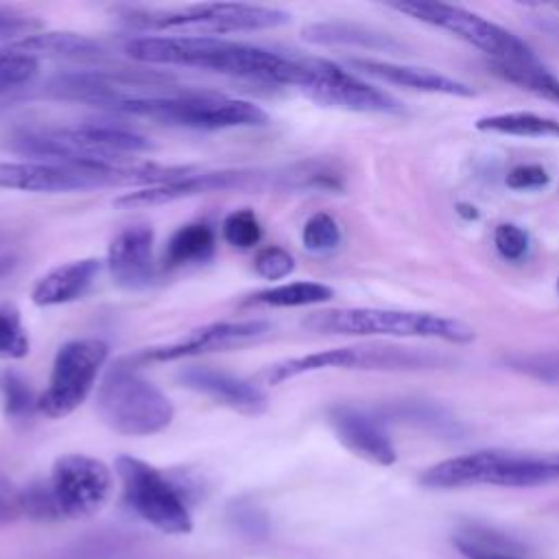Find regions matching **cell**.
<instances>
[{"instance_id": "obj_3", "label": "cell", "mask_w": 559, "mask_h": 559, "mask_svg": "<svg viewBox=\"0 0 559 559\" xmlns=\"http://www.w3.org/2000/svg\"><path fill=\"white\" fill-rule=\"evenodd\" d=\"M105 109L194 131L251 129L269 124V114L260 105L214 92L133 94L116 98Z\"/></svg>"}, {"instance_id": "obj_38", "label": "cell", "mask_w": 559, "mask_h": 559, "mask_svg": "<svg viewBox=\"0 0 559 559\" xmlns=\"http://www.w3.org/2000/svg\"><path fill=\"white\" fill-rule=\"evenodd\" d=\"M454 546L467 559H522L515 552H511L509 548H502L498 544H487L485 537L461 535L454 539Z\"/></svg>"}, {"instance_id": "obj_27", "label": "cell", "mask_w": 559, "mask_h": 559, "mask_svg": "<svg viewBox=\"0 0 559 559\" xmlns=\"http://www.w3.org/2000/svg\"><path fill=\"white\" fill-rule=\"evenodd\" d=\"M37 395L31 382L15 369H0V415L9 421L24 424L37 413Z\"/></svg>"}, {"instance_id": "obj_40", "label": "cell", "mask_w": 559, "mask_h": 559, "mask_svg": "<svg viewBox=\"0 0 559 559\" xmlns=\"http://www.w3.org/2000/svg\"><path fill=\"white\" fill-rule=\"evenodd\" d=\"M231 520L247 535H255V533L266 531L264 515L251 502H234L231 504Z\"/></svg>"}, {"instance_id": "obj_11", "label": "cell", "mask_w": 559, "mask_h": 559, "mask_svg": "<svg viewBox=\"0 0 559 559\" xmlns=\"http://www.w3.org/2000/svg\"><path fill=\"white\" fill-rule=\"evenodd\" d=\"M231 190H251V192H273V168H221V170H192L186 177H179L168 183L140 188L122 192L111 201L118 210H142L175 203L181 199L203 197L212 192H231Z\"/></svg>"}, {"instance_id": "obj_1", "label": "cell", "mask_w": 559, "mask_h": 559, "mask_svg": "<svg viewBox=\"0 0 559 559\" xmlns=\"http://www.w3.org/2000/svg\"><path fill=\"white\" fill-rule=\"evenodd\" d=\"M124 55L146 66H179L223 76L301 90L312 70V57L284 55L258 44L201 35L129 37Z\"/></svg>"}, {"instance_id": "obj_13", "label": "cell", "mask_w": 559, "mask_h": 559, "mask_svg": "<svg viewBox=\"0 0 559 559\" xmlns=\"http://www.w3.org/2000/svg\"><path fill=\"white\" fill-rule=\"evenodd\" d=\"M48 480L63 518L94 515L111 493V469L100 459L81 452L55 459Z\"/></svg>"}, {"instance_id": "obj_33", "label": "cell", "mask_w": 559, "mask_h": 559, "mask_svg": "<svg viewBox=\"0 0 559 559\" xmlns=\"http://www.w3.org/2000/svg\"><path fill=\"white\" fill-rule=\"evenodd\" d=\"M341 225L328 212H314L301 227V245L310 253H328L341 245Z\"/></svg>"}, {"instance_id": "obj_20", "label": "cell", "mask_w": 559, "mask_h": 559, "mask_svg": "<svg viewBox=\"0 0 559 559\" xmlns=\"http://www.w3.org/2000/svg\"><path fill=\"white\" fill-rule=\"evenodd\" d=\"M103 269L98 258H79L44 273L31 288V301L41 308L63 306L81 299Z\"/></svg>"}, {"instance_id": "obj_31", "label": "cell", "mask_w": 559, "mask_h": 559, "mask_svg": "<svg viewBox=\"0 0 559 559\" xmlns=\"http://www.w3.org/2000/svg\"><path fill=\"white\" fill-rule=\"evenodd\" d=\"M221 236L234 249H253L262 240V223L251 207H238L223 218Z\"/></svg>"}, {"instance_id": "obj_26", "label": "cell", "mask_w": 559, "mask_h": 559, "mask_svg": "<svg viewBox=\"0 0 559 559\" xmlns=\"http://www.w3.org/2000/svg\"><path fill=\"white\" fill-rule=\"evenodd\" d=\"M478 131L522 135V138H555L559 140V120L539 116L533 111H507L491 114L476 120Z\"/></svg>"}, {"instance_id": "obj_8", "label": "cell", "mask_w": 559, "mask_h": 559, "mask_svg": "<svg viewBox=\"0 0 559 559\" xmlns=\"http://www.w3.org/2000/svg\"><path fill=\"white\" fill-rule=\"evenodd\" d=\"M386 7L456 35L459 39L487 52L491 57V61H504V63H535L537 61V57L533 55L528 44H524L518 35H513L504 26H500L474 11H467L463 7L445 4V2H426V0L389 2Z\"/></svg>"}, {"instance_id": "obj_18", "label": "cell", "mask_w": 559, "mask_h": 559, "mask_svg": "<svg viewBox=\"0 0 559 559\" xmlns=\"http://www.w3.org/2000/svg\"><path fill=\"white\" fill-rule=\"evenodd\" d=\"M153 240L148 225H129L118 231L105 255V266L116 286L124 290H142L153 282Z\"/></svg>"}, {"instance_id": "obj_2", "label": "cell", "mask_w": 559, "mask_h": 559, "mask_svg": "<svg viewBox=\"0 0 559 559\" xmlns=\"http://www.w3.org/2000/svg\"><path fill=\"white\" fill-rule=\"evenodd\" d=\"M116 20L129 31L221 37L286 26L290 13L277 7L247 2H199L183 7H116Z\"/></svg>"}, {"instance_id": "obj_28", "label": "cell", "mask_w": 559, "mask_h": 559, "mask_svg": "<svg viewBox=\"0 0 559 559\" xmlns=\"http://www.w3.org/2000/svg\"><path fill=\"white\" fill-rule=\"evenodd\" d=\"M491 68L498 76H502L509 83H515L537 96H544L548 100L559 103V79L552 76L539 61L535 63H504V61H491Z\"/></svg>"}, {"instance_id": "obj_43", "label": "cell", "mask_w": 559, "mask_h": 559, "mask_svg": "<svg viewBox=\"0 0 559 559\" xmlns=\"http://www.w3.org/2000/svg\"><path fill=\"white\" fill-rule=\"evenodd\" d=\"M557 293H559V282H557Z\"/></svg>"}, {"instance_id": "obj_37", "label": "cell", "mask_w": 559, "mask_h": 559, "mask_svg": "<svg viewBox=\"0 0 559 559\" xmlns=\"http://www.w3.org/2000/svg\"><path fill=\"white\" fill-rule=\"evenodd\" d=\"M528 234L515 223H500L493 229V245L504 260L518 262L528 251Z\"/></svg>"}, {"instance_id": "obj_32", "label": "cell", "mask_w": 559, "mask_h": 559, "mask_svg": "<svg viewBox=\"0 0 559 559\" xmlns=\"http://www.w3.org/2000/svg\"><path fill=\"white\" fill-rule=\"evenodd\" d=\"M20 509L22 515L35 520V522H55L63 518L57 498L52 493L50 480H31L26 487L20 489Z\"/></svg>"}, {"instance_id": "obj_34", "label": "cell", "mask_w": 559, "mask_h": 559, "mask_svg": "<svg viewBox=\"0 0 559 559\" xmlns=\"http://www.w3.org/2000/svg\"><path fill=\"white\" fill-rule=\"evenodd\" d=\"M41 31H46V22L39 15L0 4V41L2 44L13 46Z\"/></svg>"}, {"instance_id": "obj_15", "label": "cell", "mask_w": 559, "mask_h": 559, "mask_svg": "<svg viewBox=\"0 0 559 559\" xmlns=\"http://www.w3.org/2000/svg\"><path fill=\"white\" fill-rule=\"evenodd\" d=\"M0 188L35 192V194H66V192H87L98 188H118L114 177L96 175L87 170H76L70 166L20 159L0 162Z\"/></svg>"}, {"instance_id": "obj_36", "label": "cell", "mask_w": 559, "mask_h": 559, "mask_svg": "<svg viewBox=\"0 0 559 559\" xmlns=\"http://www.w3.org/2000/svg\"><path fill=\"white\" fill-rule=\"evenodd\" d=\"M507 362L511 369L522 371L535 380L559 382V354H518Z\"/></svg>"}, {"instance_id": "obj_41", "label": "cell", "mask_w": 559, "mask_h": 559, "mask_svg": "<svg viewBox=\"0 0 559 559\" xmlns=\"http://www.w3.org/2000/svg\"><path fill=\"white\" fill-rule=\"evenodd\" d=\"M20 515V489L7 476L0 474V524L13 522Z\"/></svg>"}, {"instance_id": "obj_5", "label": "cell", "mask_w": 559, "mask_h": 559, "mask_svg": "<svg viewBox=\"0 0 559 559\" xmlns=\"http://www.w3.org/2000/svg\"><path fill=\"white\" fill-rule=\"evenodd\" d=\"M301 325L317 334L439 338L445 343L474 341V328L454 317L393 308H332L304 317Z\"/></svg>"}, {"instance_id": "obj_12", "label": "cell", "mask_w": 559, "mask_h": 559, "mask_svg": "<svg viewBox=\"0 0 559 559\" xmlns=\"http://www.w3.org/2000/svg\"><path fill=\"white\" fill-rule=\"evenodd\" d=\"M310 100L356 114H402L404 107L389 92L362 81L358 74L338 63L312 57V72L308 83L299 90Z\"/></svg>"}, {"instance_id": "obj_4", "label": "cell", "mask_w": 559, "mask_h": 559, "mask_svg": "<svg viewBox=\"0 0 559 559\" xmlns=\"http://www.w3.org/2000/svg\"><path fill=\"white\" fill-rule=\"evenodd\" d=\"M559 480V452L531 454L511 450H478L439 461L421 472L419 483L430 489L472 485L537 487Z\"/></svg>"}, {"instance_id": "obj_9", "label": "cell", "mask_w": 559, "mask_h": 559, "mask_svg": "<svg viewBox=\"0 0 559 559\" xmlns=\"http://www.w3.org/2000/svg\"><path fill=\"white\" fill-rule=\"evenodd\" d=\"M439 358L415 352L411 347L393 345H354V347H332L304 356H290L269 365L260 378L264 384L277 386L290 382L299 376L330 371V369H369V371H395V369H417L430 367Z\"/></svg>"}, {"instance_id": "obj_10", "label": "cell", "mask_w": 559, "mask_h": 559, "mask_svg": "<svg viewBox=\"0 0 559 559\" xmlns=\"http://www.w3.org/2000/svg\"><path fill=\"white\" fill-rule=\"evenodd\" d=\"M109 358V345L100 338H72L63 343L52 360L50 378L37 400V413L48 419L72 415L94 391Z\"/></svg>"}, {"instance_id": "obj_21", "label": "cell", "mask_w": 559, "mask_h": 559, "mask_svg": "<svg viewBox=\"0 0 559 559\" xmlns=\"http://www.w3.org/2000/svg\"><path fill=\"white\" fill-rule=\"evenodd\" d=\"M345 173L343 168L323 157H308L286 166L273 168V192H343Z\"/></svg>"}, {"instance_id": "obj_16", "label": "cell", "mask_w": 559, "mask_h": 559, "mask_svg": "<svg viewBox=\"0 0 559 559\" xmlns=\"http://www.w3.org/2000/svg\"><path fill=\"white\" fill-rule=\"evenodd\" d=\"M177 380L181 386L210 397L212 402L236 411L247 417H255L266 413L269 397L264 389H260L255 382L240 378L236 373H229L225 369L207 367V365H192L177 373Z\"/></svg>"}, {"instance_id": "obj_30", "label": "cell", "mask_w": 559, "mask_h": 559, "mask_svg": "<svg viewBox=\"0 0 559 559\" xmlns=\"http://www.w3.org/2000/svg\"><path fill=\"white\" fill-rule=\"evenodd\" d=\"M31 352V338L22 314L13 304H0V358L22 360Z\"/></svg>"}, {"instance_id": "obj_22", "label": "cell", "mask_w": 559, "mask_h": 559, "mask_svg": "<svg viewBox=\"0 0 559 559\" xmlns=\"http://www.w3.org/2000/svg\"><path fill=\"white\" fill-rule=\"evenodd\" d=\"M31 55L39 61V57L48 59H66L79 63H94L107 57V50L100 41L72 31H41L28 39H22L13 46H4Z\"/></svg>"}, {"instance_id": "obj_7", "label": "cell", "mask_w": 559, "mask_h": 559, "mask_svg": "<svg viewBox=\"0 0 559 559\" xmlns=\"http://www.w3.org/2000/svg\"><path fill=\"white\" fill-rule=\"evenodd\" d=\"M116 474L122 485L124 502L144 522L168 535H186L192 531L190 500L175 478L131 454L116 459Z\"/></svg>"}, {"instance_id": "obj_14", "label": "cell", "mask_w": 559, "mask_h": 559, "mask_svg": "<svg viewBox=\"0 0 559 559\" xmlns=\"http://www.w3.org/2000/svg\"><path fill=\"white\" fill-rule=\"evenodd\" d=\"M273 325L264 319H238V321H214L201 328L190 330L186 336L166 343L146 347L135 356H129L133 365L144 362H173L181 358H192L201 354L240 349L251 343H258L271 334Z\"/></svg>"}, {"instance_id": "obj_42", "label": "cell", "mask_w": 559, "mask_h": 559, "mask_svg": "<svg viewBox=\"0 0 559 559\" xmlns=\"http://www.w3.org/2000/svg\"><path fill=\"white\" fill-rule=\"evenodd\" d=\"M456 207H459L456 212H459L463 218H476V216H478V212H476V207H474V205H467V203H459Z\"/></svg>"}, {"instance_id": "obj_25", "label": "cell", "mask_w": 559, "mask_h": 559, "mask_svg": "<svg viewBox=\"0 0 559 559\" xmlns=\"http://www.w3.org/2000/svg\"><path fill=\"white\" fill-rule=\"evenodd\" d=\"M334 297V288L323 282H288L277 284L264 290H258L247 297V306H271V308H304L319 306Z\"/></svg>"}, {"instance_id": "obj_24", "label": "cell", "mask_w": 559, "mask_h": 559, "mask_svg": "<svg viewBox=\"0 0 559 559\" xmlns=\"http://www.w3.org/2000/svg\"><path fill=\"white\" fill-rule=\"evenodd\" d=\"M216 251V234L214 229L203 223H186L177 227L164 247V266L168 271L183 269V266H197L212 260Z\"/></svg>"}, {"instance_id": "obj_39", "label": "cell", "mask_w": 559, "mask_h": 559, "mask_svg": "<svg viewBox=\"0 0 559 559\" xmlns=\"http://www.w3.org/2000/svg\"><path fill=\"white\" fill-rule=\"evenodd\" d=\"M504 181L511 190H539L550 183V175L544 166L520 164L507 173Z\"/></svg>"}, {"instance_id": "obj_23", "label": "cell", "mask_w": 559, "mask_h": 559, "mask_svg": "<svg viewBox=\"0 0 559 559\" xmlns=\"http://www.w3.org/2000/svg\"><path fill=\"white\" fill-rule=\"evenodd\" d=\"M301 37L314 46H352L367 50H397L400 41L391 35L354 22H314L301 28Z\"/></svg>"}, {"instance_id": "obj_19", "label": "cell", "mask_w": 559, "mask_h": 559, "mask_svg": "<svg viewBox=\"0 0 559 559\" xmlns=\"http://www.w3.org/2000/svg\"><path fill=\"white\" fill-rule=\"evenodd\" d=\"M347 66L358 72L367 74L371 79H378L382 83L428 92V94H445V96H474V87L467 83L452 79L448 74H441L430 68H417L406 63H393V61H380V59H367V57H349Z\"/></svg>"}, {"instance_id": "obj_35", "label": "cell", "mask_w": 559, "mask_h": 559, "mask_svg": "<svg viewBox=\"0 0 559 559\" xmlns=\"http://www.w3.org/2000/svg\"><path fill=\"white\" fill-rule=\"evenodd\" d=\"M295 258L288 249L280 247V245H269L262 247L255 255H253V273L266 282H277L288 277L295 271Z\"/></svg>"}, {"instance_id": "obj_6", "label": "cell", "mask_w": 559, "mask_h": 559, "mask_svg": "<svg viewBox=\"0 0 559 559\" xmlns=\"http://www.w3.org/2000/svg\"><path fill=\"white\" fill-rule=\"evenodd\" d=\"M96 413L100 421L118 435L151 437L170 426L175 406L129 358H122L116 360L98 382Z\"/></svg>"}, {"instance_id": "obj_17", "label": "cell", "mask_w": 559, "mask_h": 559, "mask_svg": "<svg viewBox=\"0 0 559 559\" xmlns=\"http://www.w3.org/2000/svg\"><path fill=\"white\" fill-rule=\"evenodd\" d=\"M328 424L352 454L384 467L397 461L389 432L384 430L380 417L371 415L369 411L352 404H334L328 408Z\"/></svg>"}, {"instance_id": "obj_29", "label": "cell", "mask_w": 559, "mask_h": 559, "mask_svg": "<svg viewBox=\"0 0 559 559\" xmlns=\"http://www.w3.org/2000/svg\"><path fill=\"white\" fill-rule=\"evenodd\" d=\"M39 61L13 48H0V96L24 92L35 85Z\"/></svg>"}]
</instances>
